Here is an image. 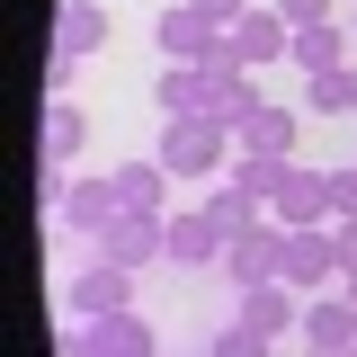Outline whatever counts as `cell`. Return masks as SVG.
I'll use <instances>...</instances> for the list:
<instances>
[{
	"instance_id": "7a4b0ae2",
	"label": "cell",
	"mask_w": 357,
	"mask_h": 357,
	"mask_svg": "<svg viewBox=\"0 0 357 357\" xmlns=\"http://www.w3.org/2000/svg\"><path fill=\"white\" fill-rule=\"evenodd\" d=\"M286 45H295V27H286L277 9H250L241 27H223L215 63H223V72H268V63H286Z\"/></svg>"
},
{
	"instance_id": "4fadbf2b",
	"label": "cell",
	"mask_w": 357,
	"mask_h": 357,
	"mask_svg": "<svg viewBox=\"0 0 357 357\" xmlns=\"http://www.w3.org/2000/svg\"><path fill=\"white\" fill-rule=\"evenodd\" d=\"M349 27H340V18H321V27H295V45H286V63H295V72H304V81H312V72H349Z\"/></svg>"
},
{
	"instance_id": "30bf717a",
	"label": "cell",
	"mask_w": 357,
	"mask_h": 357,
	"mask_svg": "<svg viewBox=\"0 0 357 357\" xmlns=\"http://www.w3.org/2000/svg\"><path fill=\"white\" fill-rule=\"evenodd\" d=\"M152 107H161V126H170V116H215V81H206V63H161Z\"/></svg>"
},
{
	"instance_id": "cb8c5ba5",
	"label": "cell",
	"mask_w": 357,
	"mask_h": 357,
	"mask_svg": "<svg viewBox=\"0 0 357 357\" xmlns=\"http://www.w3.org/2000/svg\"><path fill=\"white\" fill-rule=\"evenodd\" d=\"M331 223H357V161L331 170Z\"/></svg>"
},
{
	"instance_id": "ac0fdd59",
	"label": "cell",
	"mask_w": 357,
	"mask_h": 357,
	"mask_svg": "<svg viewBox=\"0 0 357 357\" xmlns=\"http://www.w3.org/2000/svg\"><path fill=\"white\" fill-rule=\"evenodd\" d=\"M170 259H178V268H206V259L223 268V232H215L206 206H178V215H170Z\"/></svg>"
},
{
	"instance_id": "ba28073f",
	"label": "cell",
	"mask_w": 357,
	"mask_h": 357,
	"mask_svg": "<svg viewBox=\"0 0 357 357\" xmlns=\"http://www.w3.org/2000/svg\"><path fill=\"white\" fill-rule=\"evenodd\" d=\"M152 45H161V63H215L223 27L206 18V9H188V0H170V9H161V27H152Z\"/></svg>"
},
{
	"instance_id": "7c38bea8",
	"label": "cell",
	"mask_w": 357,
	"mask_h": 357,
	"mask_svg": "<svg viewBox=\"0 0 357 357\" xmlns=\"http://www.w3.org/2000/svg\"><path fill=\"white\" fill-rule=\"evenodd\" d=\"M54 54H72V63L107 54V9H98V0H63V9H54Z\"/></svg>"
},
{
	"instance_id": "44dd1931",
	"label": "cell",
	"mask_w": 357,
	"mask_h": 357,
	"mask_svg": "<svg viewBox=\"0 0 357 357\" xmlns=\"http://www.w3.org/2000/svg\"><path fill=\"white\" fill-rule=\"evenodd\" d=\"M304 107H312V116H357V63H349V72H312Z\"/></svg>"
},
{
	"instance_id": "3957f363",
	"label": "cell",
	"mask_w": 357,
	"mask_h": 357,
	"mask_svg": "<svg viewBox=\"0 0 357 357\" xmlns=\"http://www.w3.org/2000/svg\"><path fill=\"white\" fill-rule=\"evenodd\" d=\"M107 312H134V268L89 259L72 286H63V321H107Z\"/></svg>"
},
{
	"instance_id": "484cf974",
	"label": "cell",
	"mask_w": 357,
	"mask_h": 357,
	"mask_svg": "<svg viewBox=\"0 0 357 357\" xmlns=\"http://www.w3.org/2000/svg\"><path fill=\"white\" fill-rule=\"evenodd\" d=\"M188 9H206V18H215V27H241V18H250V9H259V0H188Z\"/></svg>"
},
{
	"instance_id": "9c48e42d",
	"label": "cell",
	"mask_w": 357,
	"mask_h": 357,
	"mask_svg": "<svg viewBox=\"0 0 357 357\" xmlns=\"http://www.w3.org/2000/svg\"><path fill=\"white\" fill-rule=\"evenodd\" d=\"M116 215H126L116 178H72V188H63V206H54V223H63V232H81V241H98Z\"/></svg>"
},
{
	"instance_id": "f1b7e54d",
	"label": "cell",
	"mask_w": 357,
	"mask_h": 357,
	"mask_svg": "<svg viewBox=\"0 0 357 357\" xmlns=\"http://www.w3.org/2000/svg\"><path fill=\"white\" fill-rule=\"evenodd\" d=\"M312 357H357V349H312Z\"/></svg>"
},
{
	"instance_id": "603a6c76",
	"label": "cell",
	"mask_w": 357,
	"mask_h": 357,
	"mask_svg": "<svg viewBox=\"0 0 357 357\" xmlns=\"http://www.w3.org/2000/svg\"><path fill=\"white\" fill-rule=\"evenodd\" d=\"M286 27H321V18H340V0H268Z\"/></svg>"
},
{
	"instance_id": "ffe728a7",
	"label": "cell",
	"mask_w": 357,
	"mask_h": 357,
	"mask_svg": "<svg viewBox=\"0 0 357 357\" xmlns=\"http://www.w3.org/2000/svg\"><path fill=\"white\" fill-rule=\"evenodd\" d=\"M116 197H126V215H161V197H170V170H161V161H152V152H143V161H116Z\"/></svg>"
},
{
	"instance_id": "d4e9b609",
	"label": "cell",
	"mask_w": 357,
	"mask_h": 357,
	"mask_svg": "<svg viewBox=\"0 0 357 357\" xmlns=\"http://www.w3.org/2000/svg\"><path fill=\"white\" fill-rule=\"evenodd\" d=\"M72 72H81L72 54H45V98H72Z\"/></svg>"
},
{
	"instance_id": "8992f818",
	"label": "cell",
	"mask_w": 357,
	"mask_h": 357,
	"mask_svg": "<svg viewBox=\"0 0 357 357\" xmlns=\"http://www.w3.org/2000/svg\"><path fill=\"white\" fill-rule=\"evenodd\" d=\"M223 277L250 295V286H277L286 277V232L277 223H259V232H241V241H223Z\"/></svg>"
},
{
	"instance_id": "d6986e66",
	"label": "cell",
	"mask_w": 357,
	"mask_h": 357,
	"mask_svg": "<svg viewBox=\"0 0 357 357\" xmlns=\"http://www.w3.org/2000/svg\"><path fill=\"white\" fill-rule=\"evenodd\" d=\"M241 321L268 331V340H277V331H304V295H295L286 277H277V286H250V295H241Z\"/></svg>"
},
{
	"instance_id": "83f0119b",
	"label": "cell",
	"mask_w": 357,
	"mask_h": 357,
	"mask_svg": "<svg viewBox=\"0 0 357 357\" xmlns=\"http://www.w3.org/2000/svg\"><path fill=\"white\" fill-rule=\"evenodd\" d=\"M331 232H340V277H349L357 268V223H331Z\"/></svg>"
},
{
	"instance_id": "2e32d148",
	"label": "cell",
	"mask_w": 357,
	"mask_h": 357,
	"mask_svg": "<svg viewBox=\"0 0 357 357\" xmlns=\"http://www.w3.org/2000/svg\"><path fill=\"white\" fill-rule=\"evenodd\" d=\"M81 143H89V116L72 107V98H54V107H45V152H36V170H63V178H72Z\"/></svg>"
},
{
	"instance_id": "6da1fadb",
	"label": "cell",
	"mask_w": 357,
	"mask_h": 357,
	"mask_svg": "<svg viewBox=\"0 0 357 357\" xmlns=\"http://www.w3.org/2000/svg\"><path fill=\"white\" fill-rule=\"evenodd\" d=\"M232 152H241V143H232V126H215V116H170L161 143H152V161L170 178H223Z\"/></svg>"
},
{
	"instance_id": "7402d4cb",
	"label": "cell",
	"mask_w": 357,
	"mask_h": 357,
	"mask_svg": "<svg viewBox=\"0 0 357 357\" xmlns=\"http://www.w3.org/2000/svg\"><path fill=\"white\" fill-rule=\"evenodd\" d=\"M206 357H277V340H268V331H250V321H223L215 340H206Z\"/></svg>"
},
{
	"instance_id": "5bb4252c",
	"label": "cell",
	"mask_w": 357,
	"mask_h": 357,
	"mask_svg": "<svg viewBox=\"0 0 357 357\" xmlns=\"http://www.w3.org/2000/svg\"><path fill=\"white\" fill-rule=\"evenodd\" d=\"M89 357H161V340H152V321L143 312H107V321H81Z\"/></svg>"
},
{
	"instance_id": "5b68a950",
	"label": "cell",
	"mask_w": 357,
	"mask_h": 357,
	"mask_svg": "<svg viewBox=\"0 0 357 357\" xmlns=\"http://www.w3.org/2000/svg\"><path fill=\"white\" fill-rule=\"evenodd\" d=\"M286 286H295V295H331V286H340V232H331V223L286 232Z\"/></svg>"
},
{
	"instance_id": "f546056e",
	"label": "cell",
	"mask_w": 357,
	"mask_h": 357,
	"mask_svg": "<svg viewBox=\"0 0 357 357\" xmlns=\"http://www.w3.org/2000/svg\"><path fill=\"white\" fill-rule=\"evenodd\" d=\"M349 36H357V0H349Z\"/></svg>"
},
{
	"instance_id": "4316f807",
	"label": "cell",
	"mask_w": 357,
	"mask_h": 357,
	"mask_svg": "<svg viewBox=\"0 0 357 357\" xmlns=\"http://www.w3.org/2000/svg\"><path fill=\"white\" fill-rule=\"evenodd\" d=\"M54 357H89V340H81V321H63V340H54Z\"/></svg>"
},
{
	"instance_id": "e0dca14e",
	"label": "cell",
	"mask_w": 357,
	"mask_h": 357,
	"mask_svg": "<svg viewBox=\"0 0 357 357\" xmlns=\"http://www.w3.org/2000/svg\"><path fill=\"white\" fill-rule=\"evenodd\" d=\"M206 215H215V232H223V241H241V232H259V223H268V197H259V188H241V178H215Z\"/></svg>"
},
{
	"instance_id": "52a82bcc",
	"label": "cell",
	"mask_w": 357,
	"mask_h": 357,
	"mask_svg": "<svg viewBox=\"0 0 357 357\" xmlns=\"http://www.w3.org/2000/svg\"><path fill=\"white\" fill-rule=\"evenodd\" d=\"M98 259H116V268L170 259V215H116L107 232H98Z\"/></svg>"
},
{
	"instance_id": "4dcf8cb0",
	"label": "cell",
	"mask_w": 357,
	"mask_h": 357,
	"mask_svg": "<svg viewBox=\"0 0 357 357\" xmlns=\"http://www.w3.org/2000/svg\"><path fill=\"white\" fill-rule=\"evenodd\" d=\"M178 357H206V349H178Z\"/></svg>"
},
{
	"instance_id": "8fae6325",
	"label": "cell",
	"mask_w": 357,
	"mask_h": 357,
	"mask_svg": "<svg viewBox=\"0 0 357 357\" xmlns=\"http://www.w3.org/2000/svg\"><path fill=\"white\" fill-rule=\"evenodd\" d=\"M295 134H304L295 107H250V116L232 126V143H241V152H259V161H295Z\"/></svg>"
},
{
	"instance_id": "277c9868",
	"label": "cell",
	"mask_w": 357,
	"mask_h": 357,
	"mask_svg": "<svg viewBox=\"0 0 357 357\" xmlns=\"http://www.w3.org/2000/svg\"><path fill=\"white\" fill-rule=\"evenodd\" d=\"M268 223H277V232H312V223H331V170H304V161H286L277 197H268Z\"/></svg>"
},
{
	"instance_id": "9a60e30c",
	"label": "cell",
	"mask_w": 357,
	"mask_h": 357,
	"mask_svg": "<svg viewBox=\"0 0 357 357\" xmlns=\"http://www.w3.org/2000/svg\"><path fill=\"white\" fill-rule=\"evenodd\" d=\"M304 349H357V304L331 286V295H304Z\"/></svg>"
}]
</instances>
